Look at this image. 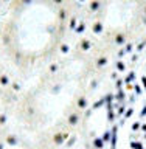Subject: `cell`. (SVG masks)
<instances>
[{"label":"cell","mask_w":146,"mask_h":149,"mask_svg":"<svg viewBox=\"0 0 146 149\" xmlns=\"http://www.w3.org/2000/svg\"><path fill=\"white\" fill-rule=\"evenodd\" d=\"M117 124L128 149H146V51L118 84Z\"/></svg>","instance_id":"obj_1"}]
</instances>
